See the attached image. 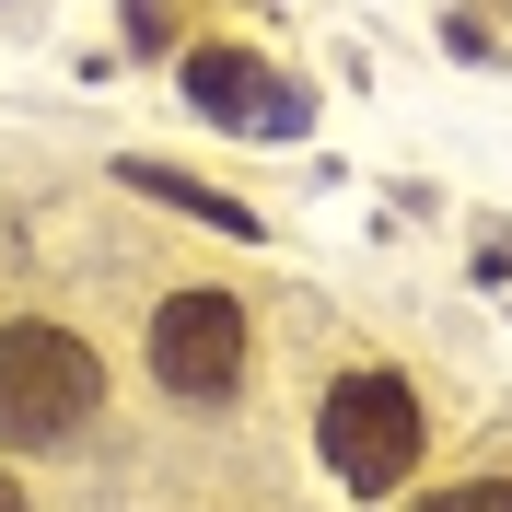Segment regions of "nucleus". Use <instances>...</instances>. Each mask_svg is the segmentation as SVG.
<instances>
[{"instance_id": "nucleus-1", "label": "nucleus", "mask_w": 512, "mask_h": 512, "mask_svg": "<svg viewBox=\"0 0 512 512\" xmlns=\"http://www.w3.org/2000/svg\"><path fill=\"white\" fill-rule=\"evenodd\" d=\"M105 396V361L70 326H0V454H59Z\"/></svg>"}, {"instance_id": "nucleus-2", "label": "nucleus", "mask_w": 512, "mask_h": 512, "mask_svg": "<svg viewBox=\"0 0 512 512\" xmlns=\"http://www.w3.org/2000/svg\"><path fill=\"white\" fill-rule=\"evenodd\" d=\"M315 454H326V478H350V489L419 478V396L396 373H338L326 408H315Z\"/></svg>"}, {"instance_id": "nucleus-3", "label": "nucleus", "mask_w": 512, "mask_h": 512, "mask_svg": "<svg viewBox=\"0 0 512 512\" xmlns=\"http://www.w3.org/2000/svg\"><path fill=\"white\" fill-rule=\"evenodd\" d=\"M152 384H175L187 408H222L233 384H245V303L210 291V280H187L152 315Z\"/></svg>"}, {"instance_id": "nucleus-4", "label": "nucleus", "mask_w": 512, "mask_h": 512, "mask_svg": "<svg viewBox=\"0 0 512 512\" xmlns=\"http://www.w3.org/2000/svg\"><path fill=\"white\" fill-rule=\"evenodd\" d=\"M187 94L210 105L222 128H256V140H280V128H303V94H291L268 59H245V47H187Z\"/></svg>"}, {"instance_id": "nucleus-5", "label": "nucleus", "mask_w": 512, "mask_h": 512, "mask_svg": "<svg viewBox=\"0 0 512 512\" xmlns=\"http://www.w3.org/2000/svg\"><path fill=\"white\" fill-rule=\"evenodd\" d=\"M128 187H152V198H175V210H198V222H222V233H256V210H245V198H222V187H198V175H163V163H128Z\"/></svg>"}, {"instance_id": "nucleus-6", "label": "nucleus", "mask_w": 512, "mask_h": 512, "mask_svg": "<svg viewBox=\"0 0 512 512\" xmlns=\"http://www.w3.org/2000/svg\"><path fill=\"white\" fill-rule=\"evenodd\" d=\"M419 512H512V478H466V489H443V501H419Z\"/></svg>"}, {"instance_id": "nucleus-7", "label": "nucleus", "mask_w": 512, "mask_h": 512, "mask_svg": "<svg viewBox=\"0 0 512 512\" xmlns=\"http://www.w3.org/2000/svg\"><path fill=\"white\" fill-rule=\"evenodd\" d=\"M0 512H24V478H0Z\"/></svg>"}]
</instances>
